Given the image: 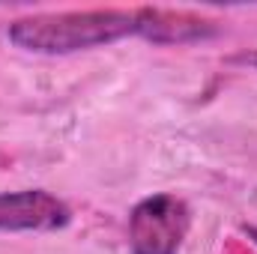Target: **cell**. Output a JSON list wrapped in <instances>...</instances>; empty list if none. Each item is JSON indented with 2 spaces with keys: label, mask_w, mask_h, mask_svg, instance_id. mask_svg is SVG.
<instances>
[{
  "label": "cell",
  "mask_w": 257,
  "mask_h": 254,
  "mask_svg": "<svg viewBox=\"0 0 257 254\" xmlns=\"http://www.w3.org/2000/svg\"><path fill=\"white\" fill-rule=\"evenodd\" d=\"M192 230V209L177 194L144 197L128 215L132 254H177Z\"/></svg>",
  "instance_id": "7a4b0ae2"
},
{
  "label": "cell",
  "mask_w": 257,
  "mask_h": 254,
  "mask_svg": "<svg viewBox=\"0 0 257 254\" xmlns=\"http://www.w3.org/2000/svg\"><path fill=\"white\" fill-rule=\"evenodd\" d=\"M138 9H84L15 18L6 27V36L30 54H75L138 36Z\"/></svg>",
  "instance_id": "6da1fadb"
},
{
  "label": "cell",
  "mask_w": 257,
  "mask_h": 254,
  "mask_svg": "<svg viewBox=\"0 0 257 254\" xmlns=\"http://www.w3.org/2000/svg\"><path fill=\"white\" fill-rule=\"evenodd\" d=\"M141 27L138 36L156 42V45H186V42H203L212 39L221 27L212 18L194 15V12H174V9H138Z\"/></svg>",
  "instance_id": "277c9868"
},
{
  "label": "cell",
  "mask_w": 257,
  "mask_h": 254,
  "mask_svg": "<svg viewBox=\"0 0 257 254\" xmlns=\"http://www.w3.org/2000/svg\"><path fill=\"white\" fill-rule=\"evenodd\" d=\"M72 209L45 189L0 191V230H60Z\"/></svg>",
  "instance_id": "3957f363"
}]
</instances>
